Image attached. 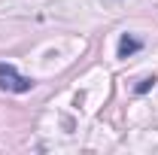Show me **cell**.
<instances>
[{
    "instance_id": "obj_1",
    "label": "cell",
    "mask_w": 158,
    "mask_h": 155,
    "mask_svg": "<svg viewBox=\"0 0 158 155\" xmlns=\"http://www.w3.org/2000/svg\"><path fill=\"white\" fill-rule=\"evenodd\" d=\"M0 88L21 94V91H31V88H34V79L31 76H19L12 64H3V61H0Z\"/></svg>"
},
{
    "instance_id": "obj_2",
    "label": "cell",
    "mask_w": 158,
    "mask_h": 155,
    "mask_svg": "<svg viewBox=\"0 0 158 155\" xmlns=\"http://www.w3.org/2000/svg\"><path fill=\"white\" fill-rule=\"evenodd\" d=\"M140 49H143V40L131 37V34H125V37L118 40V58H128V55H134Z\"/></svg>"
},
{
    "instance_id": "obj_3",
    "label": "cell",
    "mask_w": 158,
    "mask_h": 155,
    "mask_svg": "<svg viewBox=\"0 0 158 155\" xmlns=\"http://www.w3.org/2000/svg\"><path fill=\"white\" fill-rule=\"evenodd\" d=\"M152 85H155V76H149V79H143V82H140V85H137V94H146V91H149V88H152Z\"/></svg>"
}]
</instances>
